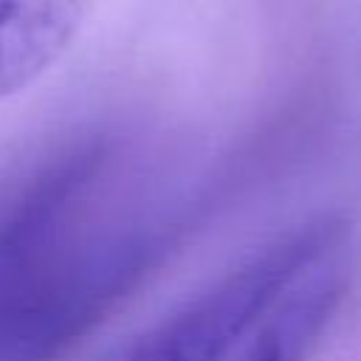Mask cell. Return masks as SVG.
I'll use <instances>...</instances> for the list:
<instances>
[{
  "mask_svg": "<svg viewBox=\"0 0 361 361\" xmlns=\"http://www.w3.org/2000/svg\"><path fill=\"white\" fill-rule=\"evenodd\" d=\"M102 169L73 149L0 212V361H59L152 265L147 231L79 234Z\"/></svg>",
  "mask_w": 361,
  "mask_h": 361,
  "instance_id": "obj_1",
  "label": "cell"
},
{
  "mask_svg": "<svg viewBox=\"0 0 361 361\" xmlns=\"http://www.w3.org/2000/svg\"><path fill=\"white\" fill-rule=\"evenodd\" d=\"M344 237L350 223L341 214L296 223L104 361H228L296 276Z\"/></svg>",
  "mask_w": 361,
  "mask_h": 361,
  "instance_id": "obj_2",
  "label": "cell"
},
{
  "mask_svg": "<svg viewBox=\"0 0 361 361\" xmlns=\"http://www.w3.org/2000/svg\"><path fill=\"white\" fill-rule=\"evenodd\" d=\"M347 240L296 276L228 361H310L347 296L353 276Z\"/></svg>",
  "mask_w": 361,
  "mask_h": 361,
  "instance_id": "obj_3",
  "label": "cell"
},
{
  "mask_svg": "<svg viewBox=\"0 0 361 361\" xmlns=\"http://www.w3.org/2000/svg\"><path fill=\"white\" fill-rule=\"evenodd\" d=\"M85 0H0V99L34 85L71 45Z\"/></svg>",
  "mask_w": 361,
  "mask_h": 361,
  "instance_id": "obj_4",
  "label": "cell"
}]
</instances>
